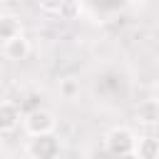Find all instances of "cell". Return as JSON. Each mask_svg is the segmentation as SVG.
<instances>
[{
	"label": "cell",
	"mask_w": 159,
	"mask_h": 159,
	"mask_svg": "<svg viewBox=\"0 0 159 159\" xmlns=\"http://www.w3.org/2000/svg\"><path fill=\"white\" fill-rule=\"evenodd\" d=\"M157 99H159V84H157Z\"/></svg>",
	"instance_id": "12"
},
{
	"label": "cell",
	"mask_w": 159,
	"mask_h": 159,
	"mask_svg": "<svg viewBox=\"0 0 159 159\" xmlns=\"http://www.w3.org/2000/svg\"><path fill=\"white\" fill-rule=\"evenodd\" d=\"M22 127L27 134H45V132H55L57 127V119L50 109L45 107H35L32 112H27L22 117Z\"/></svg>",
	"instance_id": "3"
},
{
	"label": "cell",
	"mask_w": 159,
	"mask_h": 159,
	"mask_svg": "<svg viewBox=\"0 0 159 159\" xmlns=\"http://www.w3.org/2000/svg\"><path fill=\"white\" fill-rule=\"evenodd\" d=\"M137 134L129 127H112L104 134V149L114 157H134Z\"/></svg>",
	"instance_id": "2"
},
{
	"label": "cell",
	"mask_w": 159,
	"mask_h": 159,
	"mask_svg": "<svg viewBox=\"0 0 159 159\" xmlns=\"http://www.w3.org/2000/svg\"><path fill=\"white\" fill-rule=\"evenodd\" d=\"M62 152V142L55 132H45V134H30L27 144H25V154L32 159H55Z\"/></svg>",
	"instance_id": "1"
},
{
	"label": "cell",
	"mask_w": 159,
	"mask_h": 159,
	"mask_svg": "<svg viewBox=\"0 0 159 159\" xmlns=\"http://www.w3.org/2000/svg\"><path fill=\"white\" fill-rule=\"evenodd\" d=\"M22 117H25V114H22L20 104L2 99V102H0V134L17 129V127H20V122H22Z\"/></svg>",
	"instance_id": "4"
},
{
	"label": "cell",
	"mask_w": 159,
	"mask_h": 159,
	"mask_svg": "<svg viewBox=\"0 0 159 159\" xmlns=\"http://www.w3.org/2000/svg\"><path fill=\"white\" fill-rule=\"evenodd\" d=\"M20 32H22V25H20V17H17V15H12V12L0 15V42L15 37V35H20Z\"/></svg>",
	"instance_id": "8"
},
{
	"label": "cell",
	"mask_w": 159,
	"mask_h": 159,
	"mask_svg": "<svg viewBox=\"0 0 159 159\" xmlns=\"http://www.w3.org/2000/svg\"><path fill=\"white\" fill-rule=\"evenodd\" d=\"M80 80L77 77H62L60 80V97L62 99H75L80 94Z\"/></svg>",
	"instance_id": "9"
},
{
	"label": "cell",
	"mask_w": 159,
	"mask_h": 159,
	"mask_svg": "<svg viewBox=\"0 0 159 159\" xmlns=\"http://www.w3.org/2000/svg\"><path fill=\"white\" fill-rule=\"evenodd\" d=\"M137 122L139 124H147V127H157L159 124V99L152 97V99H144L137 104Z\"/></svg>",
	"instance_id": "6"
},
{
	"label": "cell",
	"mask_w": 159,
	"mask_h": 159,
	"mask_svg": "<svg viewBox=\"0 0 159 159\" xmlns=\"http://www.w3.org/2000/svg\"><path fill=\"white\" fill-rule=\"evenodd\" d=\"M80 12H82V5H80V0H62V5H60V17L62 20H77L80 17Z\"/></svg>",
	"instance_id": "10"
},
{
	"label": "cell",
	"mask_w": 159,
	"mask_h": 159,
	"mask_svg": "<svg viewBox=\"0 0 159 159\" xmlns=\"http://www.w3.org/2000/svg\"><path fill=\"white\" fill-rule=\"evenodd\" d=\"M134 157H139V159H159V139L157 137H137Z\"/></svg>",
	"instance_id": "7"
},
{
	"label": "cell",
	"mask_w": 159,
	"mask_h": 159,
	"mask_svg": "<svg viewBox=\"0 0 159 159\" xmlns=\"http://www.w3.org/2000/svg\"><path fill=\"white\" fill-rule=\"evenodd\" d=\"M2 55H5L7 60H12V62L25 60V57L30 55V40H27L22 32L15 35V37H10V40H5V42H2Z\"/></svg>",
	"instance_id": "5"
},
{
	"label": "cell",
	"mask_w": 159,
	"mask_h": 159,
	"mask_svg": "<svg viewBox=\"0 0 159 159\" xmlns=\"http://www.w3.org/2000/svg\"><path fill=\"white\" fill-rule=\"evenodd\" d=\"M37 5H40V10H45V12H50V15H57L62 0H37Z\"/></svg>",
	"instance_id": "11"
}]
</instances>
